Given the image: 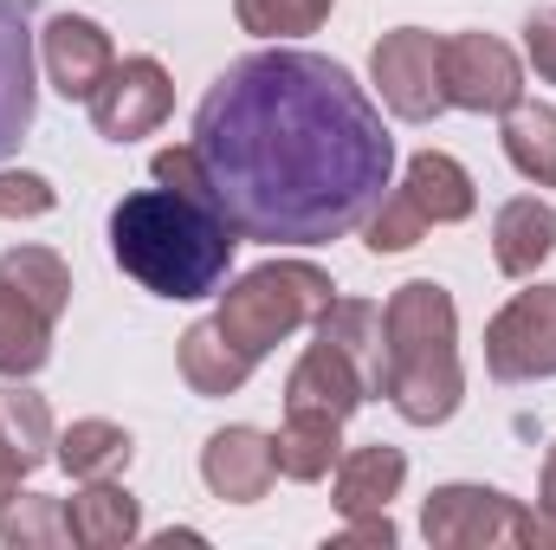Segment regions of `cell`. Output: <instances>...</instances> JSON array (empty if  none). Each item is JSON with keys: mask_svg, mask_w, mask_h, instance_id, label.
I'll return each instance as SVG.
<instances>
[{"mask_svg": "<svg viewBox=\"0 0 556 550\" xmlns=\"http://www.w3.org/2000/svg\"><path fill=\"white\" fill-rule=\"evenodd\" d=\"M52 409H46V396H33V389H20V383H7L0 389V453L13 460V473L26 479V473H39L46 460H52Z\"/></svg>", "mask_w": 556, "mask_h": 550, "instance_id": "44dd1931", "label": "cell"}, {"mask_svg": "<svg viewBox=\"0 0 556 550\" xmlns=\"http://www.w3.org/2000/svg\"><path fill=\"white\" fill-rule=\"evenodd\" d=\"M194 155L233 234L266 247L356 234L395 175V137L350 65L298 46L247 52L207 85Z\"/></svg>", "mask_w": 556, "mask_h": 550, "instance_id": "6da1fadb", "label": "cell"}, {"mask_svg": "<svg viewBox=\"0 0 556 550\" xmlns=\"http://www.w3.org/2000/svg\"><path fill=\"white\" fill-rule=\"evenodd\" d=\"M65 525H72V545L117 550L142 538V505L124 479H85V492H72L65 505Z\"/></svg>", "mask_w": 556, "mask_h": 550, "instance_id": "9a60e30c", "label": "cell"}, {"mask_svg": "<svg viewBox=\"0 0 556 550\" xmlns=\"http://www.w3.org/2000/svg\"><path fill=\"white\" fill-rule=\"evenodd\" d=\"M505 155H511V168L525 175V182H538V188H556V111L551 104H511L505 111Z\"/></svg>", "mask_w": 556, "mask_h": 550, "instance_id": "603a6c76", "label": "cell"}, {"mask_svg": "<svg viewBox=\"0 0 556 550\" xmlns=\"http://www.w3.org/2000/svg\"><path fill=\"white\" fill-rule=\"evenodd\" d=\"M330 545H395V525H389V512H376V518H350V532H337Z\"/></svg>", "mask_w": 556, "mask_h": 550, "instance_id": "f546056e", "label": "cell"}, {"mask_svg": "<svg viewBox=\"0 0 556 550\" xmlns=\"http://www.w3.org/2000/svg\"><path fill=\"white\" fill-rule=\"evenodd\" d=\"M0 538L20 550H52L72 545V525H65V505L59 499H39V492H13L0 505Z\"/></svg>", "mask_w": 556, "mask_h": 550, "instance_id": "d4e9b609", "label": "cell"}, {"mask_svg": "<svg viewBox=\"0 0 556 550\" xmlns=\"http://www.w3.org/2000/svg\"><path fill=\"white\" fill-rule=\"evenodd\" d=\"M538 518H544V538L556 545V447L544 453V492H538Z\"/></svg>", "mask_w": 556, "mask_h": 550, "instance_id": "4dcf8cb0", "label": "cell"}, {"mask_svg": "<svg viewBox=\"0 0 556 550\" xmlns=\"http://www.w3.org/2000/svg\"><path fill=\"white\" fill-rule=\"evenodd\" d=\"M168 111H175V78L162 72V59H117L111 65V78L98 85V98H91V124H98V137L104 142H137V137H155L162 124H168Z\"/></svg>", "mask_w": 556, "mask_h": 550, "instance_id": "9c48e42d", "label": "cell"}, {"mask_svg": "<svg viewBox=\"0 0 556 550\" xmlns=\"http://www.w3.org/2000/svg\"><path fill=\"white\" fill-rule=\"evenodd\" d=\"M52 182L46 175H33V168H0V214L7 221H39V214H52Z\"/></svg>", "mask_w": 556, "mask_h": 550, "instance_id": "83f0119b", "label": "cell"}, {"mask_svg": "<svg viewBox=\"0 0 556 550\" xmlns=\"http://www.w3.org/2000/svg\"><path fill=\"white\" fill-rule=\"evenodd\" d=\"M233 221L214 201H194L181 188H137L111 208V260L155 298H207L227 285L233 266Z\"/></svg>", "mask_w": 556, "mask_h": 550, "instance_id": "3957f363", "label": "cell"}, {"mask_svg": "<svg viewBox=\"0 0 556 550\" xmlns=\"http://www.w3.org/2000/svg\"><path fill=\"white\" fill-rule=\"evenodd\" d=\"M39 59H46L52 91H59V98H72V104H91V98H98V85H104V78H111V65H117L111 33H104L98 20H85V13H52V20H46V33H39Z\"/></svg>", "mask_w": 556, "mask_h": 550, "instance_id": "30bf717a", "label": "cell"}, {"mask_svg": "<svg viewBox=\"0 0 556 550\" xmlns=\"http://www.w3.org/2000/svg\"><path fill=\"white\" fill-rule=\"evenodd\" d=\"M130 453H137V440L117 427V421H72L65 434H59V466L85 486V479H117L124 466H130Z\"/></svg>", "mask_w": 556, "mask_h": 550, "instance_id": "7402d4cb", "label": "cell"}, {"mask_svg": "<svg viewBox=\"0 0 556 550\" xmlns=\"http://www.w3.org/2000/svg\"><path fill=\"white\" fill-rule=\"evenodd\" d=\"M420 532L433 550H498V545H551L544 518L525 512L498 486H433L420 505Z\"/></svg>", "mask_w": 556, "mask_h": 550, "instance_id": "5b68a950", "label": "cell"}, {"mask_svg": "<svg viewBox=\"0 0 556 550\" xmlns=\"http://www.w3.org/2000/svg\"><path fill=\"white\" fill-rule=\"evenodd\" d=\"M440 85H446V104L453 111L505 117L525 98V65L492 33H453V39H440Z\"/></svg>", "mask_w": 556, "mask_h": 550, "instance_id": "8992f818", "label": "cell"}, {"mask_svg": "<svg viewBox=\"0 0 556 550\" xmlns=\"http://www.w3.org/2000/svg\"><path fill=\"white\" fill-rule=\"evenodd\" d=\"M402 479H408V453L402 447H356L337 460V512L343 518H376L389 512V499H402Z\"/></svg>", "mask_w": 556, "mask_h": 550, "instance_id": "2e32d148", "label": "cell"}, {"mask_svg": "<svg viewBox=\"0 0 556 550\" xmlns=\"http://www.w3.org/2000/svg\"><path fill=\"white\" fill-rule=\"evenodd\" d=\"M525 52H531L538 78L556 85V7H538V13L525 20Z\"/></svg>", "mask_w": 556, "mask_h": 550, "instance_id": "f1b7e54d", "label": "cell"}, {"mask_svg": "<svg viewBox=\"0 0 556 550\" xmlns=\"http://www.w3.org/2000/svg\"><path fill=\"white\" fill-rule=\"evenodd\" d=\"M311 330H317L324 343H337V350L369 376V389L382 396V304H369V298H330Z\"/></svg>", "mask_w": 556, "mask_h": 550, "instance_id": "d6986e66", "label": "cell"}, {"mask_svg": "<svg viewBox=\"0 0 556 550\" xmlns=\"http://www.w3.org/2000/svg\"><path fill=\"white\" fill-rule=\"evenodd\" d=\"M369 78L382 91V104L402 124H427L446 111V85H440V39L427 26H395L376 39L369 52Z\"/></svg>", "mask_w": 556, "mask_h": 550, "instance_id": "ba28073f", "label": "cell"}, {"mask_svg": "<svg viewBox=\"0 0 556 550\" xmlns=\"http://www.w3.org/2000/svg\"><path fill=\"white\" fill-rule=\"evenodd\" d=\"M273 460H278V473H285V479L317 486V479H324V473H337V460H343V421L285 409V427L273 434Z\"/></svg>", "mask_w": 556, "mask_h": 550, "instance_id": "e0dca14e", "label": "cell"}, {"mask_svg": "<svg viewBox=\"0 0 556 550\" xmlns=\"http://www.w3.org/2000/svg\"><path fill=\"white\" fill-rule=\"evenodd\" d=\"M402 188L415 195V208L433 221V227H453V221H466V214L479 208L472 175H466L446 149H420L415 162H408V175H402Z\"/></svg>", "mask_w": 556, "mask_h": 550, "instance_id": "ffe728a7", "label": "cell"}, {"mask_svg": "<svg viewBox=\"0 0 556 550\" xmlns=\"http://www.w3.org/2000/svg\"><path fill=\"white\" fill-rule=\"evenodd\" d=\"M427 227H433V221L415 208V195H408V188H395V182H389V195H382V201L369 208V221H363V234H369V253H376V260H382V253H408V247H420V240H427Z\"/></svg>", "mask_w": 556, "mask_h": 550, "instance_id": "4316f807", "label": "cell"}, {"mask_svg": "<svg viewBox=\"0 0 556 550\" xmlns=\"http://www.w3.org/2000/svg\"><path fill=\"white\" fill-rule=\"evenodd\" d=\"M337 298V285L311 260H266L247 278H233L220 291V311L181 330V383L194 396H233L247 389V376L273 357V343L298 337L304 324H317V311Z\"/></svg>", "mask_w": 556, "mask_h": 550, "instance_id": "7a4b0ae2", "label": "cell"}, {"mask_svg": "<svg viewBox=\"0 0 556 550\" xmlns=\"http://www.w3.org/2000/svg\"><path fill=\"white\" fill-rule=\"evenodd\" d=\"M201 479H207V492L227 499V505H260L278 479L273 434H260V427H220V434H207V447H201Z\"/></svg>", "mask_w": 556, "mask_h": 550, "instance_id": "8fae6325", "label": "cell"}, {"mask_svg": "<svg viewBox=\"0 0 556 550\" xmlns=\"http://www.w3.org/2000/svg\"><path fill=\"white\" fill-rule=\"evenodd\" d=\"M52 317L13 285V278H0V376L7 383H20V376H33V370H46V357H52Z\"/></svg>", "mask_w": 556, "mask_h": 550, "instance_id": "ac0fdd59", "label": "cell"}, {"mask_svg": "<svg viewBox=\"0 0 556 550\" xmlns=\"http://www.w3.org/2000/svg\"><path fill=\"white\" fill-rule=\"evenodd\" d=\"M556 253V208L544 195H511L492 214V260L505 278H538V266Z\"/></svg>", "mask_w": 556, "mask_h": 550, "instance_id": "5bb4252c", "label": "cell"}, {"mask_svg": "<svg viewBox=\"0 0 556 550\" xmlns=\"http://www.w3.org/2000/svg\"><path fill=\"white\" fill-rule=\"evenodd\" d=\"M485 370L498 383H544V376H556V285L518 291L485 324Z\"/></svg>", "mask_w": 556, "mask_h": 550, "instance_id": "52a82bcc", "label": "cell"}, {"mask_svg": "<svg viewBox=\"0 0 556 550\" xmlns=\"http://www.w3.org/2000/svg\"><path fill=\"white\" fill-rule=\"evenodd\" d=\"M369 396H376V389H369V376H363L337 343H324V337L291 363V383H285V409L330 414V421H350Z\"/></svg>", "mask_w": 556, "mask_h": 550, "instance_id": "7c38bea8", "label": "cell"}, {"mask_svg": "<svg viewBox=\"0 0 556 550\" xmlns=\"http://www.w3.org/2000/svg\"><path fill=\"white\" fill-rule=\"evenodd\" d=\"M13 492H20V473H13V460H7V453H0V505H7V499H13Z\"/></svg>", "mask_w": 556, "mask_h": 550, "instance_id": "1f68e13d", "label": "cell"}, {"mask_svg": "<svg viewBox=\"0 0 556 550\" xmlns=\"http://www.w3.org/2000/svg\"><path fill=\"white\" fill-rule=\"evenodd\" d=\"M33 130V13L0 0V162Z\"/></svg>", "mask_w": 556, "mask_h": 550, "instance_id": "4fadbf2b", "label": "cell"}, {"mask_svg": "<svg viewBox=\"0 0 556 550\" xmlns=\"http://www.w3.org/2000/svg\"><path fill=\"white\" fill-rule=\"evenodd\" d=\"M0 278H13L52 324H59L65 304H72V266H65L52 247H13V253H0Z\"/></svg>", "mask_w": 556, "mask_h": 550, "instance_id": "cb8c5ba5", "label": "cell"}, {"mask_svg": "<svg viewBox=\"0 0 556 550\" xmlns=\"http://www.w3.org/2000/svg\"><path fill=\"white\" fill-rule=\"evenodd\" d=\"M382 396L415 427L453 421L459 396H466V370H459V311H453L446 285L408 278L389 291V304H382Z\"/></svg>", "mask_w": 556, "mask_h": 550, "instance_id": "277c9868", "label": "cell"}, {"mask_svg": "<svg viewBox=\"0 0 556 550\" xmlns=\"http://www.w3.org/2000/svg\"><path fill=\"white\" fill-rule=\"evenodd\" d=\"M330 7L337 0H233V20L253 39H304L330 20Z\"/></svg>", "mask_w": 556, "mask_h": 550, "instance_id": "484cf974", "label": "cell"}]
</instances>
